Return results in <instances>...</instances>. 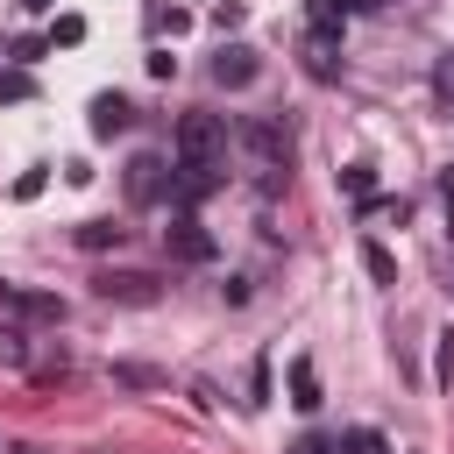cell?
<instances>
[{"instance_id":"6da1fadb","label":"cell","mask_w":454,"mask_h":454,"mask_svg":"<svg viewBox=\"0 0 454 454\" xmlns=\"http://www.w3.org/2000/svg\"><path fill=\"white\" fill-rule=\"evenodd\" d=\"M170 149H177V170H220L227 163V114H184Z\"/></svg>"},{"instance_id":"7a4b0ae2","label":"cell","mask_w":454,"mask_h":454,"mask_svg":"<svg viewBox=\"0 0 454 454\" xmlns=\"http://www.w3.org/2000/svg\"><path fill=\"white\" fill-rule=\"evenodd\" d=\"M227 142H241L262 170H284V163H291V128L270 121V114H241V121L227 128Z\"/></svg>"},{"instance_id":"3957f363","label":"cell","mask_w":454,"mask_h":454,"mask_svg":"<svg viewBox=\"0 0 454 454\" xmlns=\"http://www.w3.org/2000/svg\"><path fill=\"white\" fill-rule=\"evenodd\" d=\"M0 326H64V298L28 291V284H0Z\"/></svg>"},{"instance_id":"277c9868","label":"cell","mask_w":454,"mask_h":454,"mask_svg":"<svg viewBox=\"0 0 454 454\" xmlns=\"http://www.w3.org/2000/svg\"><path fill=\"white\" fill-rule=\"evenodd\" d=\"M255 78H262V50H255V43H220V57H213V85L241 92V85H255Z\"/></svg>"},{"instance_id":"5b68a950","label":"cell","mask_w":454,"mask_h":454,"mask_svg":"<svg viewBox=\"0 0 454 454\" xmlns=\"http://www.w3.org/2000/svg\"><path fill=\"white\" fill-rule=\"evenodd\" d=\"M298 57H305L312 78H333V71H340V21H312L305 43H298Z\"/></svg>"},{"instance_id":"8992f818","label":"cell","mask_w":454,"mask_h":454,"mask_svg":"<svg viewBox=\"0 0 454 454\" xmlns=\"http://www.w3.org/2000/svg\"><path fill=\"white\" fill-rule=\"evenodd\" d=\"M170 199V163L163 156H135L128 163V206H163Z\"/></svg>"},{"instance_id":"52a82bcc","label":"cell","mask_w":454,"mask_h":454,"mask_svg":"<svg viewBox=\"0 0 454 454\" xmlns=\"http://www.w3.org/2000/svg\"><path fill=\"white\" fill-rule=\"evenodd\" d=\"M163 248H170L177 262H213V234H206L192 213H177V220L163 227Z\"/></svg>"},{"instance_id":"ba28073f","label":"cell","mask_w":454,"mask_h":454,"mask_svg":"<svg viewBox=\"0 0 454 454\" xmlns=\"http://www.w3.org/2000/svg\"><path fill=\"white\" fill-rule=\"evenodd\" d=\"M99 298H114V305H156V277L149 270H106Z\"/></svg>"},{"instance_id":"9c48e42d","label":"cell","mask_w":454,"mask_h":454,"mask_svg":"<svg viewBox=\"0 0 454 454\" xmlns=\"http://www.w3.org/2000/svg\"><path fill=\"white\" fill-rule=\"evenodd\" d=\"M128 121H135V106H128L121 92H99V99H92V135H99V142H114Z\"/></svg>"},{"instance_id":"30bf717a","label":"cell","mask_w":454,"mask_h":454,"mask_svg":"<svg viewBox=\"0 0 454 454\" xmlns=\"http://www.w3.org/2000/svg\"><path fill=\"white\" fill-rule=\"evenodd\" d=\"M291 404L319 411V369H312V355H291Z\"/></svg>"},{"instance_id":"8fae6325","label":"cell","mask_w":454,"mask_h":454,"mask_svg":"<svg viewBox=\"0 0 454 454\" xmlns=\"http://www.w3.org/2000/svg\"><path fill=\"white\" fill-rule=\"evenodd\" d=\"M71 241H78L85 255H106V248H121V241H128V227H114V220H85Z\"/></svg>"},{"instance_id":"7c38bea8","label":"cell","mask_w":454,"mask_h":454,"mask_svg":"<svg viewBox=\"0 0 454 454\" xmlns=\"http://www.w3.org/2000/svg\"><path fill=\"white\" fill-rule=\"evenodd\" d=\"M333 454H397V447H390L376 426H348V433L333 440Z\"/></svg>"},{"instance_id":"4fadbf2b","label":"cell","mask_w":454,"mask_h":454,"mask_svg":"<svg viewBox=\"0 0 454 454\" xmlns=\"http://www.w3.org/2000/svg\"><path fill=\"white\" fill-rule=\"evenodd\" d=\"M362 270H369L376 284H397V262H390V248H383V241H362Z\"/></svg>"},{"instance_id":"5bb4252c","label":"cell","mask_w":454,"mask_h":454,"mask_svg":"<svg viewBox=\"0 0 454 454\" xmlns=\"http://www.w3.org/2000/svg\"><path fill=\"white\" fill-rule=\"evenodd\" d=\"M433 99H440V106H454V50H440V57H433Z\"/></svg>"},{"instance_id":"9a60e30c","label":"cell","mask_w":454,"mask_h":454,"mask_svg":"<svg viewBox=\"0 0 454 454\" xmlns=\"http://www.w3.org/2000/svg\"><path fill=\"white\" fill-rule=\"evenodd\" d=\"M248 411L255 404H270V355H255V369H248V397H241Z\"/></svg>"},{"instance_id":"2e32d148","label":"cell","mask_w":454,"mask_h":454,"mask_svg":"<svg viewBox=\"0 0 454 454\" xmlns=\"http://www.w3.org/2000/svg\"><path fill=\"white\" fill-rule=\"evenodd\" d=\"M28 362V340H21V326H0V369H21Z\"/></svg>"},{"instance_id":"e0dca14e","label":"cell","mask_w":454,"mask_h":454,"mask_svg":"<svg viewBox=\"0 0 454 454\" xmlns=\"http://www.w3.org/2000/svg\"><path fill=\"white\" fill-rule=\"evenodd\" d=\"M28 92H35L28 71H0V99H28Z\"/></svg>"},{"instance_id":"ac0fdd59","label":"cell","mask_w":454,"mask_h":454,"mask_svg":"<svg viewBox=\"0 0 454 454\" xmlns=\"http://www.w3.org/2000/svg\"><path fill=\"white\" fill-rule=\"evenodd\" d=\"M50 43H85V21H78V14H57V28H50Z\"/></svg>"},{"instance_id":"d6986e66","label":"cell","mask_w":454,"mask_h":454,"mask_svg":"<svg viewBox=\"0 0 454 454\" xmlns=\"http://www.w3.org/2000/svg\"><path fill=\"white\" fill-rule=\"evenodd\" d=\"M43 184H50V170H43V163H35V170H21V177H14V199H35V192H43Z\"/></svg>"},{"instance_id":"ffe728a7","label":"cell","mask_w":454,"mask_h":454,"mask_svg":"<svg viewBox=\"0 0 454 454\" xmlns=\"http://www.w3.org/2000/svg\"><path fill=\"white\" fill-rule=\"evenodd\" d=\"M340 184H348L355 199H369V163H348V170H340Z\"/></svg>"},{"instance_id":"44dd1931","label":"cell","mask_w":454,"mask_h":454,"mask_svg":"<svg viewBox=\"0 0 454 454\" xmlns=\"http://www.w3.org/2000/svg\"><path fill=\"white\" fill-rule=\"evenodd\" d=\"M43 50H50L43 35H21V43H14V57H21V64H43Z\"/></svg>"},{"instance_id":"7402d4cb","label":"cell","mask_w":454,"mask_h":454,"mask_svg":"<svg viewBox=\"0 0 454 454\" xmlns=\"http://www.w3.org/2000/svg\"><path fill=\"white\" fill-rule=\"evenodd\" d=\"M376 7H383V0H333V14H340V21H348V14H376Z\"/></svg>"},{"instance_id":"603a6c76","label":"cell","mask_w":454,"mask_h":454,"mask_svg":"<svg viewBox=\"0 0 454 454\" xmlns=\"http://www.w3.org/2000/svg\"><path fill=\"white\" fill-rule=\"evenodd\" d=\"M291 454H333V440H319V433H305V440H298Z\"/></svg>"},{"instance_id":"cb8c5ba5","label":"cell","mask_w":454,"mask_h":454,"mask_svg":"<svg viewBox=\"0 0 454 454\" xmlns=\"http://www.w3.org/2000/svg\"><path fill=\"white\" fill-rule=\"evenodd\" d=\"M440 199H447V206H454V163H447V170H440Z\"/></svg>"},{"instance_id":"d4e9b609","label":"cell","mask_w":454,"mask_h":454,"mask_svg":"<svg viewBox=\"0 0 454 454\" xmlns=\"http://www.w3.org/2000/svg\"><path fill=\"white\" fill-rule=\"evenodd\" d=\"M21 7H28V14H50V7H57V0H21Z\"/></svg>"},{"instance_id":"484cf974","label":"cell","mask_w":454,"mask_h":454,"mask_svg":"<svg viewBox=\"0 0 454 454\" xmlns=\"http://www.w3.org/2000/svg\"><path fill=\"white\" fill-rule=\"evenodd\" d=\"M14 454H43V447H14Z\"/></svg>"}]
</instances>
